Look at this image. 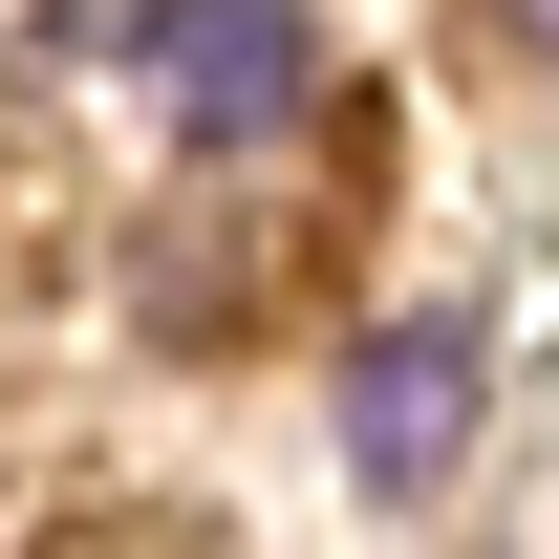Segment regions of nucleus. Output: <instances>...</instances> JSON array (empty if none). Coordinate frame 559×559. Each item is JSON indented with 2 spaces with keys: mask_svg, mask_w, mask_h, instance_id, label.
Segmentation results:
<instances>
[{
  "mask_svg": "<svg viewBox=\"0 0 559 559\" xmlns=\"http://www.w3.org/2000/svg\"><path fill=\"white\" fill-rule=\"evenodd\" d=\"M130 44H151V86H173L194 151H280L323 108V22H301V0H151Z\"/></svg>",
  "mask_w": 559,
  "mask_h": 559,
  "instance_id": "nucleus-1",
  "label": "nucleus"
},
{
  "mask_svg": "<svg viewBox=\"0 0 559 559\" xmlns=\"http://www.w3.org/2000/svg\"><path fill=\"white\" fill-rule=\"evenodd\" d=\"M474 388H495L474 323H366L345 345V474L366 495H430L452 452H474Z\"/></svg>",
  "mask_w": 559,
  "mask_h": 559,
  "instance_id": "nucleus-2",
  "label": "nucleus"
},
{
  "mask_svg": "<svg viewBox=\"0 0 559 559\" xmlns=\"http://www.w3.org/2000/svg\"><path fill=\"white\" fill-rule=\"evenodd\" d=\"M495 22H516V44H538V66H559V0H495Z\"/></svg>",
  "mask_w": 559,
  "mask_h": 559,
  "instance_id": "nucleus-3",
  "label": "nucleus"
}]
</instances>
